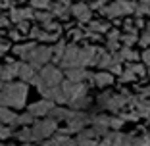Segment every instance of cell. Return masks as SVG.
Returning a JSON list of instances; mask_svg holds the SVG:
<instances>
[{"label": "cell", "instance_id": "obj_15", "mask_svg": "<svg viewBox=\"0 0 150 146\" xmlns=\"http://www.w3.org/2000/svg\"><path fill=\"white\" fill-rule=\"evenodd\" d=\"M75 115V111L73 110H67V108H54L52 111H50V117L52 119H64V121H69L71 117Z\"/></svg>", "mask_w": 150, "mask_h": 146}, {"label": "cell", "instance_id": "obj_2", "mask_svg": "<svg viewBox=\"0 0 150 146\" xmlns=\"http://www.w3.org/2000/svg\"><path fill=\"white\" fill-rule=\"evenodd\" d=\"M62 83H64L62 81V71L58 69L56 66H44L42 69H40L39 77H35V81H33V85L39 89L40 94H44L48 89H52V87H60Z\"/></svg>", "mask_w": 150, "mask_h": 146}, {"label": "cell", "instance_id": "obj_10", "mask_svg": "<svg viewBox=\"0 0 150 146\" xmlns=\"http://www.w3.org/2000/svg\"><path fill=\"white\" fill-rule=\"evenodd\" d=\"M42 146H77V144H75L66 133H60V135H56V137H52L50 140H44Z\"/></svg>", "mask_w": 150, "mask_h": 146}, {"label": "cell", "instance_id": "obj_11", "mask_svg": "<svg viewBox=\"0 0 150 146\" xmlns=\"http://www.w3.org/2000/svg\"><path fill=\"white\" fill-rule=\"evenodd\" d=\"M16 121H18V114H13L10 108H4L0 106V125H16Z\"/></svg>", "mask_w": 150, "mask_h": 146}, {"label": "cell", "instance_id": "obj_24", "mask_svg": "<svg viewBox=\"0 0 150 146\" xmlns=\"http://www.w3.org/2000/svg\"><path fill=\"white\" fill-rule=\"evenodd\" d=\"M50 16H52L50 12H35V19H39V21H42V23L50 21Z\"/></svg>", "mask_w": 150, "mask_h": 146}, {"label": "cell", "instance_id": "obj_3", "mask_svg": "<svg viewBox=\"0 0 150 146\" xmlns=\"http://www.w3.org/2000/svg\"><path fill=\"white\" fill-rule=\"evenodd\" d=\"M58 129V121L52 119V117H48V119H39L33 123L31 131H33V140H46V138H50V135L56 133Z\"/></svg>", "mask_w": 150, "mask_h": 146}, {"label": "cell", "instance_id": "obj_17", "mask_svg": "<svg viewBox=\"0 0 150 146\" xmlns=\"http://www.w3.org/2000/svg\"><path fill=\"white\" fill-rule=\"evenodd\" d=\"M69 12L73 13L77 19H81V21H87V19L91 18V12H88V8L85 4H75V6H71Z\"/></svg>", "mask_w": 150, "mask_h": 146}, {"label": "cell", "instance_id": "obj_23", "mask_svg": "<svg viewBox=\"0 0 150 146\" xmlns=\"http://www.w3.org/2000/svg\"><path fill=\"white\" fill-rule=\"evenodd\" d=\"M42 27L46 29V33H52V35H58V33H60V25H58L56 21H46V23H42Z\"/></svg>", "mask_w": 150, "mask_h": 146}, {"label": "cell", "instance_id": "obj_6", "mask_svg": "<svg viewBox=\"0 0 150 146\" xmlns=\"http://www.w3.org/2000/svg\"><path fill=\"white\" fill-rule=\"evenodd\" d=\"M62 66L66 69H71V67H81V48H77L75 44H69L66 48V54H64Z\"/></svg>", "mask_w": 150, "mask_h": 146}, {"label": "cell", "instance_id": "obj_26", "mask_svg": "<svg viewBox=\"0 0 150 146\" xmlns=\"http://www.w3.org/2000/svg\"><path fill=\"white\" fill-rule=\"evenodd\" d=\"M35 8H50V0H31Z\"/></svg>", "mask_w": 150, "mask_h": 146}, {"label": "cell", "instance_id": "obj_21", "mask_svg": "<svg viewBox=\"0 0 150 146\" xmlns=\"http://www.w3.org/2000/svg\"><path fill=\"white\" fill-rule=\"evenodd\" d=\"M31 123H35V115H31L29 111L18 115V121H16V125H23V127H27V125H31Z\"/></svg>", "mask_w": 150, "mask_h": 146}, {"label": "cell", "instance_id": "obj_28", "mask_svg": "<svg viewBox=\"0 0 150 146\" xmlns=\"http://www.w3.org/2000/svg\"><path fill=\"white\" fill-rule=\"evenodd\" d=\"M18 31H19V33H27V31H29V23H27V21L18 23Z\"/></svg>", "mask_w": 150, "mask_h": 146}, {"label": "cell", "instance_id": "obj_29", "mask_svg": "<svg viewBox=\"0 0 150 146\" xmlns=\"http://www.w3.org/2000/svg\"><path fill=\"white\" fill-rule=\"evenodd\" d=\"M8 48H10V44H8V42H4V40H0V56H2V54H4Z\"/></svg>", "mask_w": 150, "mask_h": 146}, {"label": "cell", "instance_id": "obj_35", "mask_svg": "<svg viewBox=\"0 0 150 146\" xmlns=\"http://www.w3.org/2000/svg\"><path fill=\"white\" fill-rule=\"evenodd\" d=\"M0 87H2V83H0Z\"/></svg>", "mask_w": 150, "mask_h": 146}, {"label": "cell", "instance_id": "obj_20", "mask_svg": "<svg viewBox=\"0 0 150 146\" xmlns=\"http://www.w3.org/2000/svg\"><path fill=\"white\" fill-rule=\"evenodd\" d=\"M48 10L56 18H67V6H64V4H52Z\"/></svg>", "mask_w": 150, "mask_h": 146}, {"label": "cell", "instance_id": "obj_18", "mask_svg": "<svg viewBox=\"0 0 150 146\" xmlns=\"http://www.w3.org/2000/svg\"><path fill=\"white\" fill-rule=\"evenodd\" d=\"M16 137H18V138H19L21 142H25V144H29V142L33 140V131H31L29 127H21V129L18 131V133H16Z\"/></svg>", "mask_w": 150, "mask_h": 146}, {"label": "cell", "instance_id": "obj_37", "mask_svg": "<svg viewBox=\"0 0 150 146\" xmlns=\"http://www.w3.org/2000/svg\"><path fill=\"white\" fill-rule=\"evenodd\" d=\"M19 2H21V0H19Z\"/></svg>", "mask_w": 150, "mask_h": 146}, {"label": "cell", "instance_id": "obj_19", "mask_svg": "<svg viewBox=\"0 0 150 146\" xmlns=\"http://www.w3.org/2000/svg\"><path fill=\"white\" fill-rule=\"evenodd\" d=\"M64 54H66V44H64V42H60V44H56L52 48V60H54V62H60V63H62Z\"/></svg>", "mask_w": 150, "mask_h": 146}, {"label": "cell", "instance_id": "obj_1", "mask_svg": "<svg viewBox=\"0 0 150 146\" xmlns=\"http://www.w3.org/2000/svg\"><path fill=\"white\" fill-rule=\"evenodd\" d=\"M27 100L25 83H2L0 87V106L4 108H21Z\"/></svg>", "mask_w": 150, "mask_h": 146}, {"label": "cell", "instance_id": "obj_27", "mask_svg": "<svg viewBox=\"0 0 150 146\" xmlns=\"http://www.w3.org/2000/svg\"><path fill=\"white\" fill-rule=\"evenodd\" d=\"M77 146H96V142H94L93 138H85V140L77 142Z\"/></svg>", "mask_w": 150, "mask_h": 146}, {"label": "cell", "instance_id": "obj_12", "mask_svg": "<svg viewBox=\"0 0 150 146\" xmlns=\"http://www.w3.org/2000/svg\"><path fill=\"white\" fill-rule=\"evenodd\" d=\"M87 71L83 69V67H71V69H66V77L67 81H71V83H81L83 79H87Z\"/></svg>", "mask_w": 150, "mask_h": 146}, {"label": "cell", "instance_id": "obj_13", "mask_svg": "<svg viewBox=\"0 0 150 146\" xmlns=\"http://www.w3.org/2000/svg\"><path fill=\"white\" fill-rule=\"evenodd\" d=\"M35 67L31 66V63H21V67H19V79L23 81V83H33L35 81Z\"/></svg>", "mask_w": 150, "mask_h": 146}, {"label": "cell", "instance_id": "obj_31", "mask_svg": "<svg viewBox=\"0 0 150 146\" xmlns=\"http://www.w3.org/2000/svg\"><path fill=\"white\" fill-rule=\"evenodd\" d=\"M10 37H12V39H19V31H12Z\"/></svg>", "mask_w": 150, "mask_h": 146}, {"label": "cell", "instance_id": "obj_33", "mask_svg": "<svg viewBox=\"0 0 150 146\" xmlns=\"http://www.w3.org/2000/svg\"><path fill=\"white\" fill-rule=\"evenodd\" d=\"M0 8H2V0H0Z\"/></svg>", "mask_w": 150, "mask_h": 146}, {"label": "cell", "instance_id": "obj_22", "mask_svg": "<svg viewBox=\"0 0 150 146\" xmlns=\"http://www.w3.org/2000/svg\"><path fill=\"white\" fill-rule=\"evenodd\" d=\"M94 83L96 85H110L112 75L110 73H96V75H94Z\"/></svg>", "mask_w": 150, "mask_h": 146}, {"label": "cell", "instance_id": "obj_14", "mask_svg": "<svg viewBox=\"0 0 150 146\" xmlns=\"http://www.w3.org/2000/svg\"><path fill=\"white\" fill-rule=\"evenodd\" d=\"M33 16H35V12L25 10V8H21V10H12V12H10V19H12V21H16V23L27 21V19L33 18Z\"/></svg>", "mask_w": 150, "mask_h": 146}, {"label": "cell", "instance_id": "obj_25", "mask_svg": "<svg viewBox=\"0 0 150 146\" xmlns=\"http://www.w3.org/2000/svg\"><path fill=\"white\" fill-rule=\"evenodd\" d=\"M12 127L10 125H0V138H8V137H12Z\"/></svg>", "mask_w": 150, "mask_h": 146}, {"label": "cell", "instance_id": "obj_5", "mask_svg": "<svg viewBox=\"0 0 150 146\" xmlns=\"http://www.w3.org/2000/svg\"><path fill=\"white\" fill-rule=\"evenodd\" d=\"M48 60H52V48H48V46H37L29 56V63L33 67H40V69L46 66Z\"/></svg>", "mask_w": 150, "mask_h": 146}, {"label": "cell", "instance_id": "obj_9", "mask_svg": "<svg viewBox=\"0 0 150 146\" xmlns=\"http://www.w3.org/2000/svg\"><path fill=\"white\" fill-rule=\"evenodd\" d=\"M88 117L85 114H81V111H75V115L71 117L69 121H67V133H75V131H81V129L87 125Z\"/></svg>", "mask_w": 150, "mask_h": 146}, {"label": "cell", "instance_id": "obj_8", "mask_svg": "<svg viewBox=\"0 0 150 146\" xmlns=\"http://www.w3.org/2000/svg\"><path fill=\"white\" fill-rule=\"evenodd\" d=\"M19 67H21L19 62H10L6 66H2L0 67V79L4 83H12L13 77H19Z\"/></svg>", "mask_w": 150, "mask_h": 146}, {"label": "cell", "instance_id": "obj_16", "mask_svg": "<svg viewBox=\"0 0 150 146\" xmlns=\"http://www.w3.org/2000/svg\"><path fill=\"white\" fill-rule=\"evenodd\" d=\"M37 48L35 42H27V44H18L16 48H13V52L18 54L19 58H23V60H29V56H31V52Z\"/></svg>", "mask_w": 150, "mask_h": 146}, {"label": "cell", "instance_id": "obj_34", "mask_svg": "<svg viewBox=\"0 0 150 146\" xmlns=\"http://www.w3.org/2000/svg\"><path fill=\"white\" fill-rule=\"evenodd\" d=\"M23 146H31V144H23Z\"/></svg>", "mask_w": 150, "mask_h": 146}, {"label": "cell", "instance_id": "obj_32", "mask_svg": "<svg viewBox=\"0 0 150 146\" xmlns=\"http://www.w3.org/2000/svg\"><path fill=\"white\" fill-rule=\"evenodd\" d=\"M56 2H60V4H67V0H56Z\"/></svg>", "mask_w": 150, "mask_h": 146}, {"label": "cell", "instance_id": "obj_36", "mask_svg": "<svg viewBox=\"0 0 150 146\" xmlns=\"http://www.w3.org/2000/svg\"><path fill=\"white\" fill-rule=\"evenodd\" d=\"M0 146H4V144H0Z\"/></svg>", "mask_w": 150, "mask_h": 146}, {"label": "cell", "instance_id": "obj_4", "mask_svg": "<svg viewBox=\"0 0 150 146\" xmlns=\"http://www.w3.org/2000/svg\"><path fill=\"white\" fill-rule=\"evenodd\" d=\"M60 87H62L64 94H66V98H67V104H71V102H75V100H79V98H85V94H87V87H85L83 83L64 81Z\"/></svg>", "mask_w": 150, "mask_h": 146}, {"label": "cell", "instance_id": "obj_7", "mask_svg": "<svg viewBox=\"0 0 150 146\" xmlns=\"http://www.w3.org/2000/svg\"><path fill=\"white\" fill-rule=\"evenodd\" d=\"M52 110H54V102L46 100V98H44V100H39V102H35V104H31V106H29V114L35 115V117L48 115Z\"/></svg>", "mask_w": 150, "mask_h": 146}, {"label": "cell", "instance_id": "obj_30", "mask_svg": "<svg viewBox=\"0 0 150 146\" xmlns=\"http://www.w3.org/2000/svg\"><path fill=\"white\" fill-rule=\"evenodd\" d=\"M8 21H10L8 18H4V16H0V27H6V25H8Z\"/></svg>", "mask_w": 150, "mask_h": 146}]
</instances>
